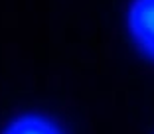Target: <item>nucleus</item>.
Segmentation results:
<instances>
[{
    "label": "nucleus",
    "instance_id": "nucleus-1",
    "mask_svg": "<svg viewBox=\"0 0 154 134\" xmlns=\"http://www.w3.org/2000/svg\"><path fill=\"white\" fill-rule=\"evenodd\" d=\"M131 30L138 44L154 57V0H136L131 10Z\"/></svg>",
    "mask_w": 154,
    "mask_h": 134
},
{
    "label": "nucleus",
    "instance_id": "nucleus-2",
    "mask_svg": "<svg viewBox=\"0 0 154 134\" xmlns=\"http://www.w3.org/2000/svg\"><path fill=\"white\" fill-rule=\"evenodd\" d=\"M6 134H59V132L50 122L42 120L38 116H28V118H22L16 124H12Z\"/></svg>",
    "mask_w": 154,
    "mask_h": 134
}]
</instances>
